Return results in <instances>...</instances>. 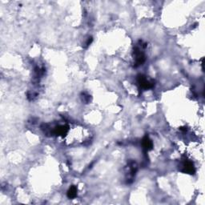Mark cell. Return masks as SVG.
<instances>
[{"instance_id":"obj_5","label":"cell","mask_w":205,"mask_h":205,"mask_svg":"<svg viewBox=\"0 0 205 205\" xmlns=\"http://www.w3.org/2000/svg\"><path fill=\"white\" fill-rule=\"evenodd\" d=\"M77 196V188L75 186H72L69 188L67 192V196L70 199H74Z\"/></svg>"},{"instance_id":"obj_3","label":"cell","mask_w":205,"mask_h":205,"mask_svg":"<svg viewBox=\"0 0 205 205\" xmlns=\"http://www.w3.org/2000/svg\"><path fill=\"white\" fill-rule=\"evenodd\" d=\"M142 144H143L144 148L145 150H147V151H149V150H151V148H152V142L151 141V139H149L148 136H146V137L144 138Z\"/></svg>"},{"instance_id":"obj_1","label":"cell","mask_w":205,"mask_h":205,"mask_svg":"<svg viewBox=\"0 0 205 205\" xmlns=\"http://www.w3.org/2000/svg\"><path fill=\"white\" fill-rule=\"evenodd\" d=\"M137 81H138V83L140 86V88H142L143 89H145V90L150 89V88H151L154 86L153 82L148 80V78L144 76H139Z\"/></svg>"},{"instance_id":"obj_2","label":"cell","mask_w":205,"mask_h":205,"mask_svg":"<svg viewBox=\"0 0 205 205\" xmlns=\"http://www.w3.org/2000/svg\"><path fill=\"white\" fill-rule=\"evenodd\" d=\"M184 172L188 174H193L195 172V168L192 162L187 161L184 164Z\"/></svg>"},{"instance_id":"obj_4","label":"cell","mask_w":205,"mask_h":205,"mask_svg":"<svg viewBox=\"0 0 205 205\" xmlns=\"http://www.w3.org/2000/svg\"><path fill=\"white\" fill-rule=\"evenodd\" d=\"M54 132L57 136H64V134L67 132V127L66 126H58L54 128Z\"/></svg>"}]
</instances>
